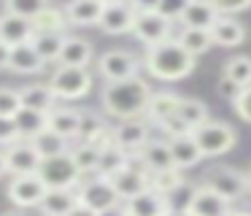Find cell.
Instances as JSON below:
<instances>
[{
  "label": "cell",
  "mask_w": 251,
  "mask_h": 216,
  "mask_svg": "<svg viewBox=\"0 0 251 216\" xmlns=\"http://www.w3.org/2000/svg\"><path fill=\"white\" fill-rule=\"evenodd\" d=\"M149 97H151L149 81L141 79V76H135V79L105 84L103 95H100V103H103V111L108 113V116L125 122V119H141L143 113H146Z\"/></svg>",
  "instance_id": "cell-1"
},
{
  "label": "cell",
  "mask_w": 251,
  "mask_h": 216,
  "mask_svg": "<svg viewBox=\"0 0 251 216\" xmlns=\"http://www.w3.org/2000/svg\"><path fill=\"white\" fill-rule=\"evenodd\" d=\"M143 68L159 81H181L195 70V57L176 38H168L162 43L146 46Z\"/></svg>",
  "instance_id": "cell-2"
},
{
  "label": "cell",
  "mask_w": 251,
  "mask_h": 216,
  "mask_svg": "<svg viewBox=\"0 0 251 216\" xmlns=\"http://www.w3.org/2000/svg\"><path fill=\"white\" fill-rule=\"evenodd\" d=\"M51 86L57 100H81L84 95H89L95 79L89 68H68V65H57L51 79L46 81Z\"/></svg>",
  "instance_id": "cell-3"
},
{
  "label": "cell",
  "mask_w": 251,
  "mask_h": 216,
  "mask_svg": "<svg viewBox=\"0 0 251 216\" xmlns=\"http://www.w3.org/2000/svg\"><path fill=\"white\" fill-rule=\"evenodd\" d=\"M192 135H195V140H197V149H200L202 160H205V157L227 154V151L235 146V140H238L232 124L216 122V119H208L205 124H200L197 130H192Z\"/></svg>",
  "instance_id": "cell-4"
},
{
  "label": "cell",
  "mask_w": 251,
  "mask_h": 216,
  "mask_svg": "<svg viewBox=\"0 0 251 216\" xmlns=\"http://www.w3.org/2000/svg\"><path fill=\"white\" fill-rule=\"evenodd\" d=\"M38 178L46 184V189H76L78 181H81V173L73 165L71 154H60L41 160Z\"/></svg>",
  "instance_id": "cell-5"
},
{
  "label": "cell",
  "mask_w": 251,
  "mask_h": 216,
  "mask_svg": "<svg viewBox=\"0 0 251 216\" xmlns=\"http://www.w3.org/2000/svg\"><path fill=\"white\" fill-rule=\"evenodd\" d=\"M141 68H143V62L132 52H127V49H111V52L100 54V59H98V73L105 79V84L135 79Z\"/></svg>",
  "instance_id": "cell-6"
},
{
  "label": "cell",
  "mask_w": 251,
  "mask_h": 216,
  "mask_svg": "<svg viewBox=\"0 0 251 216\" xmlns=\"http://www.w3.org/2000/svg\"><path fill=\"white\" fill-rule=\"evenodd\" d=\"M76 192H78V203H84L87 208L98 211V214L122 203L119 194H116L114 187H111V181L105 176H98V173H95V176H89L87 181H78Z\"/></svg>",
  "instance_id": "cell-7"
},
{
  "label": "cell",
  "mask_w": 251,
  "mask_h": 216,
  "mask_svg": "<svg viewBox=\"0 0 251 216\" xmlns=\"http://www.w3.org/2000/svg\"><path fill=\"white\" fill-rule=\"evenodd\" d=\"M205 187L211 192H216L219 197H224L227 203L235 200H243L249 194V181H246V173L235 170V167H213L205 176Z\"/></svg>",
  "instance_id": "cell-8"
},
{
  "label": "cell",
  "mask_w": 251,
  "mask_h": 216,
  "mask_svg": "<svg viewBox=\"0 0 251 216\" xmlns=\"http://www.w3.org/2000/svg\"><path fill=\"white\" fill-rule=\"evenodd\" d=\"M46 184L38 178V173H25V176H11L6 187V194L17 208H38L41 200L46 197Z\"/></svg>",
  "instance_id": "cell-9"
},
{
  "label": "cell",
  "mask_w": 251,
  "mask_h": 216,
  "mask_svg": "<svg viewBox=\"0 0 251 216\" xmlns=\"http://www.w3.org/2000/svg\"><path fill=\"white\" fill-rule=\"evenodd\" d=\"M170 30H173V22L165 19L162 14L157 11H149V14H135V25H132V35L138 38L141 43L146 46H154V43H162L168 41Z\"/></svg>",
  "instance_id": "cell-10"
},
{
  "label": "cell",
  "mask_w": 251,
  "mask_h": 216,
  "mask_svg": "<svg viewBox=\"0 0 251 216\" xmlns=\"http://www.w3.org/2000/svg\"><path fill=\"white\" fill-rule=\"evenodd\" d=\"M229 211H232V203H227L216 192H211L205 184L197 187L184 205V216H227Z\"/></svg>",
  "instance_id": "cell-11"
},
{
  "label": "cell",
  "mask_w": 251,
  "mask_h": 216,
  "mask_svg": "<svg viewBox=\"0 0 251 216\" xmlns=\"http://www.w3.org/2000/svg\"><path fill=\"white\" fill-rule=\"evenodd\" d=\"M111 138H114V143L119 149H125L127 154L135 157L143 149V143L151 138L149 135V122H143V119H125L116 127H111Z\"/></svg>",
  "instance_id": "cell-12"
},
{
  "label": "cell",
  "mask_w": 251,
  "mask_h": 216,
  "mask_svg": "<svg viewBox=\"0 0 251 216\" xmlns=\"http://www.w3.org/2000/svg\"><path fill=\"white\" fill-rule=\"evenodd\" d=\"M108 181H111V187H114V192L119 194V200L125 203V200L141 194L143 189H149V173L143 170L135 160H132L127 167H122L119 173H114Z\"/></svg>",
  "instance_id": "cell-13"
},
{
  "label": "cell",
  "mask_w": 251,
  "mask_h": 216,
  "mask_svg": "<svg viewBox=\"0 0 251 216\" xmlns=\"http://www.w3.org/2000/svg\"><path fill=\"white\" fill-rule=\"evenodd\" d=\"M6 167L11 176H25V173H38L41 167V154L33 149L30 140H17V143L3 149Z\"/></svg>",
  "instance_id": "cell-14"
},
{
  "label": "cell",
  "mask_w": 251,
  "mask_h": 216,
  "mask_svg": "<svg viewBox=\"0 0 251 216\" xmlns=\"http://www.w3.org/2000/svg\"><path fill=\"white\" fill-rule=\"evenodd\" d=\"M81 119H84V111H78V108L54 106L46 113V127H49L51 133L62 135L68 143H76L78 133H81Z\"/></svg>",
  "instance_id": "cell-15"
},
{
  "label": "cell",
  "mask_w": 251,
  "mask_h": 216,
  "mask_svg": "<svg viewBox=\"0 0 251 216\" xmlns=\"http://www.w3.org/2000/svg\"><path fill=\"white\" fill-rule=\"evenodd\" d=\"M122 205H125L127 216H170V211H173L168 194H159L154 189H143L141 194L125 200Z\"/></svg>",
  "instance_id": "cell-16"
},
{
  "label": "cell",
  "mask_w": 251,
  "mask_h": 216,
  "mask_svg": "<svg viewBox=\"0 0 251 216\" xmlns=\"http://www.w3.org/2000/svg\"><path fill=\"white\" fill-rule=\"evenodd\" d=\"M132 25H135V11L127 3H111L103 5V14H100L98 27L108 35H125V32H132Z\"/></svg>",
  "instance_id": "cell-17"
},
{
  "label": "cell",
  "mask_w": 251,
  "mask_h": 216,
  "mask_svg": "<svg viewBox=\"0 0 251 216\" xmlns=\"http://www.w3.org/2000/svg\"><path fill=\"white\" fill-rule=\"evenodd\" d=\"M132 160L143 167L146 173H157V170H168L173 165V154H170V146L168 140H159V138H149L143 143V149L138 151Z\"/></svg>",
  "instance_id": "cell-18"
},
{
  "label": "cell",
  "mask_w": 251,
  "mask_h": 216,
  "mask_svg": "<svg viewBox=\"0 0 251 216\" xmlns=\"http://www.w3.org/2000/svg\"><path fill=\"white\" fill-rule=\"evenodd\" d=\"M208 32H211L213 46L222 49H238L246 41V25L235 16H224V14H219V19L213 22V27Z\"/></svg>",
  "instance_id": "cell-19"
},
{
  "label": "cell",
  "mask_w": 251,
  "mask_h": 216,
  "mask_svg": "<svg viewBox=\"0 0 251 216\" xmlns=\"http://www.w3.org/2000/svg\"><path fill=\"white\" fill-rule=\"evenodd\" d=\"M35 35L33 19H25V16L8 14L3 11L0 14V41L6 46H19V43H30V38Z\"/></svg>",
  "instance_id": "cell-20"
},
{
  "label": "cell",
  "mask_w": 251,
  "mask_h": 216,
  "mask_svg": "<svg viewBox=\"0 0 251 216\" xmlns=\"http://www.w3.org/2000/svg\"><path fill=\"white\" fill-rule=\"evenodd\" d=\"M6 68L11 73H19V76H33V73H41L46 68V62L38 57L33 43H19V46H11V52H8Z\"/></svg>",
  "instance_id": "cell-21"
},
{
  "label": "cell",
  "mask_w": 251,
  "mask_h": 216,
  "mask_svg": "<svg viewBox=\"0 0 251 216\" xmlns=\"http://www.w3.org/2000/svg\"><path fill=\"white\" fill-rule=\"evenodd\" d=\"M92 43L81 35H65V43H62V52L57 65H68V68H89L92 62Z\"/></svg>",
  "instance_id": "cell-22"
},
{
  "label": "cell",
  "mask_w": 251,
  "mask_h": 216,
  "mask_svg": "<svg viewBox=\"0 0 251 216\" xmlns=\"http://www.w3.org/2000/svg\"><path fill=\"white\" fill-rule=\"evenodd\" d=\"M216 19H219V11L208 0H189L178 22L184 27H192V30H211Z\"/></svg>",
  "instance_id": "cell-23"
},
{
  "label": "cell",
  "mask_w": 251,
  "mask_h": 216,
  "mask_svg": "<svg viewBox=\"0 0 251 216\" xmlns=\"http://www.w3.org/2000/svg\"><path fill=\"white\" fill-rule=\"evenodd\" d=\"M76 205H78L76 189H49L46 197L41 200L38 211H41V216H68Z\"/></svg>",
  "instance_id": "cell-24"
},
{
  "label": "cell",
  "mask_w": 251,
  "mask_h": 216,
  "mask_svg": "<svg viewBox=\"0 0 251 216\" xmlns=\"http://www.w3.org/2000/svg\"><path fill=\"white\" fill-rule=\"evenodd\" d=\"M168 146H170V154H173V165L178 167V170L195 167L197 162L202 160L200 149H197V140L192 133L178 135V138H168Z\"/></svg>",
  "instance_id": "cell-25"
},
{
  "label": "cell",
  "mask_w": 251,
  "mask_h": 216,
  "mask_svg": "<svg viewBox=\"0 0 251 216\" xmlns=\"http://www.w3.org/2000/svg\"><path fill=\"white\" fill-rule=\"evenodd\" d=\"M65 19L68 25L76 27H92L100 22V14H103V3L100 0H71L65 5Z\"/></svg>",
  "instance_id": "cell-26"
},
{
  "label": "cell",
  "mask_w": 251,
  "mask_h": 216,
  "mask_svg": "<svg viewBox=\"0 0 251 216\" xmlns=\"http://www.w3.org/2000/svg\"><path fill=\"white\" fill-rule=\"evenodd\" d=\"M78 140L92 143V146H98V149H105L108 143H114V138H111V124L105 122L100 113H84Z\"/></svg>",
  "instance_id": "cell-27"
},
{
  "label": "cell",
  "mask_w": 251,
  "mask_h": 216,
  "mask_svg": "<svg viewBox=\"0 0 251 216\" xmlns=\"http://www.w3.org/2000/svg\"><path fill=\"white\" fill-rule=\"evenodd\" d=\"M178 103H181V95H176V92H170V89L151 92L143 116H146L151 124H159V122H165L168 116H173V113L178 111Z\"/></svg>",
  "instance_id": "cell-28"
},
{
  "label": "cell",
  "mask_w": 251,
  "mask_h": 216,
  "mask_svg": "<svg viewBox=\"0 0 251 216\" xmlns=\"http://www.w3.org/2000/svg\"><path fill=\"white\" fill-rule=\"evenodd\" d=\"M19 97H22V108H30V111L38 113H49L57 106V97L49 84H30L19 89Z\"/></svg>",
  "instance_id": "cell-29"
},
{
  "label": "cell",
  "mask_w": 251,
  "mask_h": 216,
  "mask_svg": "<svg viewBox=\"0 0 251 216\" xmlns=\"http://www.w3.org/2000/svg\"><path fill=\"white\" fill-rule=\"evenodd\" d=\"M68 154H71L73 165L78 167L81 176H95V173H98V162H100V149L98 146L84 143V140H76Z\"/></svg>",
  "instance_id": "cell-30"
},
{
  "label": "cell",
  "mask_w": 251,
  "mask_h": 216,
  "mask_svg": "<svg viewBox=\"0 0 251 216\" xmlns=\"http://www.w3.org/2000/svg\"><path fill=\"white\" fill-rule=\"evenodd\" d=\"M65 35L68 32H35L30 38V43H33V49L38 52V57L44 62H57L62 52V43H65Z\"/></svg>",
  "instance_id": "cell-31"
},
{
  "label": "cell",
  "mask_w": 251,
  "mask_h": 216,
  "mask_svg": "<svg viewBox=\"0 0 251 216\" xmlns=\"http://www.w3.org/2000/svg\"><path fill=\"white\" fill-rule=\"evenodd\" d=\"M132 162V154H127L125 149H119L116 143H108L105 149H100V162H98V176L111 178L114 173H119L122 167H127Z\"/></svg>",
  "instance_id": "cell-32"
},
{
  "label": "cell",
  "mask_w": 251,
  "mask_h": 216,
  "mask_svg": "<svg viewBox=\"0 0 251 216\" xmlns=\"http://www.w3.org/2000/svg\"><path fill=\"white\" fill-rule=\"evenodd\" d=\"M30 143H33V149L41 154V160H49V157L68 154V151H71V146H73V143H68V140L62 138V135L51 133L49 127H46L41 135H35V138L30 140Z\"/></svg>",
  "instance_id": "cell-33"
},
{
  "label": "cell",
  "mask_w": 251,
  "mask_h": 216,
  "mask_svg": "<svg viewBox=\"0 0 251 216\" xmlns=\"http://www.w3.org/2000/svg\"><path fill=\"white\" fill-rule=\"evenodd\" d=\"M14 124H17V130H19V138H22V140H33L35 135H41L46 130V113L22 108V111L14 116Z\"/></svg>",
  "instance_id": "cell-34"
},
{
  "label": "cell",
  "mask_w": 251,
  "mask_h": 216,
  "mask_svg": "<svg viewBox=\"0 0 251 216\" xmlns=\"http://www.w3.org/2000/svg\"><path fill=\"white\" fill-rule=\"evenodd\" d=\"M176 113L184 119L189 130H197L200 124H205L208 119H211V113H208V106H205L202 100H197V97H181L178 111H176Z\"/></svg>",
  "instance_id": "cell-35"
},
{
  "label": "cell",
  "mask_w": 251,
  "mask_h": 216,
  "mask_svg": "<svg viewBox=\"0 0 251 216\" xmlns=\"http://www.w3.org/2000/svg\"><path fill=\"white\" fill-rule=\"evenodd\" d=\"M184 187V173L178 167H168V170H157V173H149V189L159 194H173L176 189Z\"/></svg>",
  "instance_id": "cell-36"
},
{
  "label": "cell",
  "mask_w": 251,
  "mask_h": 216,
  "mask_svg": "<svg viewBox=\"0 0 251 216\" xmlns=\"http://www.w3.org/2000/svg\"><path fill=\"white\" fill-rule=\"evenodd\" d=\"M176 41H178L195 59L200 57V54H205L208 49L213 46L211 32H208V30H192V27H184V30L178 32V38H176Z\"/></svg>",
  "instance_id": "cell-37"
},
{
  "label": "cell",
  "mask_w": 251,
  "mask_h": 216,
  "mask_svg": "<svg viewBox=\"0 0 251 216\" xmlns=\"http://www.w3.org/2000/svg\"><path fill=\"white\" fill-rule=\"evenodd\" d=\"M33 27H35V32H65V27H68L65 11L54 8V5H46L33 19Z\"/></svg>",
  "instance_id": "cell-38"
},
{
  "label": "cell",
  "mask_w": 251,
  "mask_h": 216,
  "mask_svg": "<svg viewBox=\"0 0 251 216\" xmlns=\"http://www.w3.org/2000/svg\"><path fill=\"white\" fill-rule=\"evenodd\" d=\"M224 76H227L229 81H235L240 89H243V86H251V57L238 54V57L227 59V62H224Z\"/></svg>",
  "instance_id": "cell-39"
},
{
  "label": "cell",
  "mask_w": 251,
  "mask_h": 216,
  "mask_svg": "<svg viewBox=\"0 0 251 216\" xmlns=\"http://www.w3.org/2000/svg\"><path fill=\"white\" fill-rule=\"evenodd\" d=\"M3 5H6L8 14L25 16V19H35L49 5V0H3Z\"/></svg>",
  "instance_id": "cell-40"
},
{
  "label": "cell",
  "mask_w": 251,
  "mask_h": 216,
  "mask_svg": "<svg viewBox=\"0 0 251 216\" xmlns=\"http://www.w3.org/2000/svg\"><path fill=\"white\" fill-rule=\"evenodd\" d=\"M19 111H22V97H19V89L0 86V119H14Z\"/></svg>",
  "instance_id": "cell-41"
},
{
  "label": "cell",
  "mask_w": 251,
  "mask_h": 216,
  "mask_svg": "<svg viewBox=\"0 0 251 216\" xmlns=\"http://www.w3.org/2000/svg\"><path fill=\"white\" fill-rule=\"evenodd\" d=\"M157 127L165 133V138H178V135H186V133H192V130L186 127V122L178 116V113H173V116H168L165 122H159Z\"/></svg>",
  "instance_id": "cell-42"
},
{
  "label": "cell",
  "mask_w": 251,
  "mask_h": 216,
  "mask_svg": "<svg viewBox=\"0 0 251 216\" xmlns=\"http://www.w3.org/2000/svg\"><path fill=\"white\" fill-rule=\"evenodd\" d=\"M186 3H189V0H159L157 14H162L165 19H170V22H178L181 14H184V8H186Z\"/></svg>",
  "instance_id": "cell-43"
},
{
  "label": "cell",
  "mask_w": 251,
  "mask_h": 216,
  "mask_svg": "<svg viewBox=\"0 0 251 216\" xmlns=\"http://www.w3.org/2000/svg\"><path fill=\"white\" fill-rule=\"evenodd\" d=\"M208 3L224 16H232V14H240V11L251 8V0H208Z\"/></svg>",
  "instance_id": "cell-44"
},
{
  "label": "cell",
  "mask_w": 251,
  "mask_h": 216,
  "mask_svg": "<svg viewBox=\"0 0 251 216\" xmlns=\"http://www.w3.org/2000/svg\"><path fill=\"white\" fill-rule=\"evenodd\" d=\"M232 106H235V113H238L243 122L251 124V86H243V89H240V95L235 97Z\"/></svg>",
  "instance_id": "cell-45"
},
{
  "label": "cell",
  "mask_w": 251,
  "mask_h": 216,
  "mask_svg": "<svg viewBox=\"0 0 251 216\" xmlns=\"http://www.w3.org/2000/svg\"><path fill=\"white\" fill-rule=\"evenodd\" d=\"M19 138V130L17 124H14V119H0V149H6V146L17 143Z\"/></svg>",
  "instance_id": "cell-46"
},
{
  "label": "cell",
  "mask_w": 251,
  "mask_h": 216,
  "mask_svg": "<svg viewBox=\"0 0 251 216\" xmlns=\"http://www.w3.org/2000/svg\"><path fill=\"white\" fill-rule=\"evenodd\" d=\"M219 95H222V97H227V100H232V103H235V97L240 95V86L235 84V81H229L227 76H222V81H219Z\"/></svg>",
  "instance_id": "cell-47"
},
{
  "label": "cell",
  "mask_w": 251,
  "mask_h": 216,
  "mask_svg": "<svg viewBox=\"0 0 251 216\" xmlns=\"http://www.w3.org/2000/svg\"><path fill=\"white\" fill-rule=\"evenodd\" d=\"M127 3L132 5L135 14H149V11H157L159 0H127Z\"/></svg>",
  "instance_id": "cell-48"
},
{
  "label": "cell",
  "mask_w": 251,
  "mask_h": 216,
  "mask_svg": "<svg viewBox=\"0 0 251 216\" xmlns=\"http://www.w3.org/2000/svg\"><path fill=\"white\" fill-rule=\"evenodd\" d=\"M68 216H98V211H92V208H87L84 203H78V205H76V208H73Z\"/></svg>",
  "instance_id": "cell-49"
},
{
  "label": "cell",
  "mask_w": 251,
  "mask_h": 216,
  "mask_svg": "<svg viewBox=\"0 0 251 216\" xmlns=\"http://www.w3.org/2000/svg\"><path fill=\"white\" fill-rule=\"evenodd\" d=\"M98 216H127V211H125V205H114V208H108V211H100Z\"/></svg>",
  "instance_id": "cell-50"
},
{
  "label": "cell",
  "mask_w": 251,
  "mask_h": 216,
  "mask_svg": "<svg viewBox=\"0 0 251 216\" xmlns=\"http://www.w3.org/2000/svg\"><path fill=\"white\" fill-rule=\"evenodd\" d=\"M8 52H11V46H6V43L0 41V70L8 65Z\"/></svg>",
  "instance_id": "cell-51"
},
{
  "label": "cell",
  "mask_w": 251,
  "mask_h": 216,
  "mask_svg": "<svg viewBox=\"0 0 251 216\" xmlns=\"http://www.w3.org/2000/svg\"><path fill=\"white\" fill-rule=\"evenodd\" d=\"M8 176V167H6V157H3V149H0V178Z\"/></svg>",
  "instance_id": "cell-52"
},
{
  "label": "cell",
  "mask_w": 251,
  "mask_h": 216,
  "mask_svg": "<svg viewBox=\"0 0 251 216\" xmlns=\"http://www.w3.org/2000/svg\"><path fill=\"white\" fill-rule=\"evenodd\" d=\"M227 216H251V214H249V211H229Z\"/></svg>",
  "instance_id": "cell-53"
},
{
  "label": "cell",
  "mask_w": 251,
  "mask_h": 216,
  "mask_svg": "<svg viewBox=\"0 0 251 216\" xmlns=\"http://www.w3.org/2000/svg\"><path fill=\"white\" fill-rule=\"evenodd\" d=\"M3 216H25V211H6Z\"/></svg>",
  "instance_id": "cell-54"
},
{
  "label": "cell",
  "mask_w": 251,
  "mask_h": 216,
  "mask_svg": "<svg viewBox=\"0 0 251 216\" xmlns=\"http://www.w3.org/2000/svg\"><path fill=\"white\" fill-rule=\"evenodd\" d=\"M246 181H249V192H251V167L246 170Z\"/></svg>",
  "instance_id": "cell-55"
},
{
  "label": "cell",
  "mask_w": 251,
  "mask_h": 216,
  "mask_svg": "<svg viewBox=\"0 0 251 216\" xmlns=\"http://www.w3.org/2000/svg\"><path fill=\"white\" fill-rule=\"evenodd\" d=\"M103 5H111V3H125V0H100Z\"/></svg>",
  "instance_id": "cell-56"
}]
</instances>
